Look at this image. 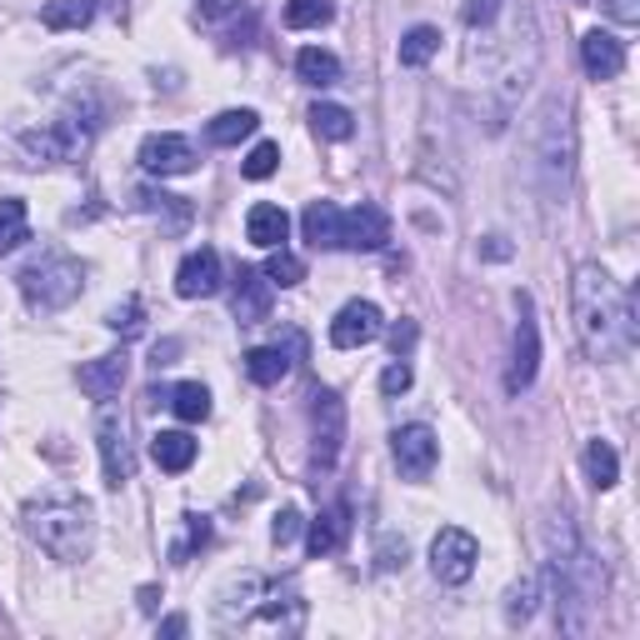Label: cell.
I'll return each instance as SVG.
<instances>
[{"label":"cell","mask_w":640,"mask_h":640,"mask_svg":"<svg viewBox=\"0 0 640 640\" xmlns=\"http://www.w3.org/2000/svg\"><path fill=\"white\" fill-rule=\"evenodd\" d=\"M26 530H30V540L56 560H86L90 550H96V510L80 496H70V490L30 500Z\"/></svg>","instance_id":"cell-4"},{"label":"cell","mask_w":640,"mask_h":640,"mask_svg":"<svg viewBox=\"0 0 640 640\" xmlns=\"http://www.w3.org/2000/svg\"><path fill=\"white\" fill-rule=\"evenodd\" d=\"M476 560H480L476 536L460 526H446L430 540V570H436L440 586H466V580L476 576Z\"/></svg>","instance_id":"cell-9"},{"label":"cell","mask_w":640,"mask_h":640,"mask_svg":"<svg viewBox=\"0 0 640 640\" xmlns=\"http://www.w3.org/2000/svg\"><path fill=\"white\" fill-rule=\"evenodd\" d=\"M140 316H146V306H140V300L130 296L126 306H116V310H110V320H106V326L116 330V336H136V330H140Z\"/></svg>","instance_id":"cell-36"},{"label":"cell","mask_w":640,"mask_h":640,"mask_svg":"<svg viewBox=\"0 0 640 640\" xmlns=\"http://www.w3.org/2000/svg\"><path fill=\"white\" fill-rule=\"evenodd\" d=\"M276 166H280V146H276V140H260L240 170H246V180H270V176H276Z\"/></svg>","instance_id":"cell-35"},{"label":"cell","mask_w":640,"mask_h":640,"mask_svg":"<svg viewBox=\"0 0 640 640\" xmlns=\"http://www.w3.org/2000/svg\"><path fill=\"white\" fill-rule=\"evenodd\" d=\"M80 286H86V270H80V260H70V256H46V260L20 270V296H26V306L40 310V316L66 310L70 300L80 296Z\"/></svg>","instance_id":"cell-6"},{"label":"cell","mask_w":640,"mask_h":640,"mask_svg":"<svg viewBox=\"0 0 640 640\" xmlns=\"http://www.w3.org/2000/svg\"><path fill=\"white\" fill-rule=\"evenodd\" d=\"M186 530H190V536H186V546H176V560H186L196 546H206V540H210V520L206 516H186Z\"/></svg>","instance_id":"cell-40"},{"label":"cell","mask_w":640,"mask_h":640,"mask_svg":"<svg viewBox=\"0 0 640 640\" xmlns=\"http://www.w3.org/2000/svg\"><path fill=\"white\" fill-rule=\"evenodd\" d=\"M586 476L596 490H610L620 480V456L610 450V440H590L586 446Z\"/></svg>","instance_id":"cell-28"},{"label":"cell","mask_w":640,"mask_h":640,"mask_svg":"<svg viewBox=\"0 0 640 640\" xmlns=\"http://www.w3.org/2000/svg\"><path fill=\"white\" fill-rule=\"evenodd\" d=\"M230 10H240V0H200V20H226Z\"/></svg>","instance_id":"cell-44"},{"label":"cell","mask_w":640,"mask_h":640,"mask_svg":"<svg viewBox=\"0 0 640 640\" xmlns=\"http://www.w3.org/2000/svg\"><path fill=\"white\" fill-rule=\"evenodd\" d=\"M406 556H410L406 536H380V546H376V570H396V566H406Z\"/></svg>","instance_id":"cell-37"},{"label":"cell","mask_w":640,"mask_h":640,"mask_svg":"<svg viewBox=\"0 0 640 640\" xmlns=\"http://www.w3.org/2000/svg\"><path fill=\"white\" fill-rule=\"evenodd\" d=\"M340 446H346V400L336 390H316L310 396V470L326 476L340 460Z\"/></svg>","instance_id":"cell-8"},{"label":"cell","mask_w":640,"mask_h":640,"mask_svg":"<svg viewBox=\"0 0 640 640\" xmlns=\"http://www.w3.org/2000/svg\"><path fill=\"white\" fill-rule=\"evenodd\" d=\"M216 626L220 630H280V636H296L306 626V606L300 596H280V586H270L266 576L246 570V576H230L216 596Z\"/></svg>","instance_id":"cell-3"},{"label":"cell","mask_w":640,"mask_h":640,"mask_svg":"<svg viewBox=\"0 0 640 640\" xmlns=\"http://www.w3.org/2000/svg\"><path fill=\"white\" fill-rule=\"evenodd\" d=\"M380 326H386V320H380V306H370V300H350V306L330 320V346L360 350V346H370V340L380 336Z\"/></svg>","instance_id":"cell-12"},{"label":"cell","mask_w":640,"mask_h":640,"mask_svg":"<svg viewBox=\"0 0 640 640\" xmlns=\"http://www.w3.org/2000/svg\"><path fill=\"white\" fill-rule=\"evenodd\" d=\"M230 316H236L240 326H256V320L270 316V280H266V270L240 266L236 296H230Z\"/></svg>","instance_id":"cell-16"},{"label":"cell","mask_w":640,"mask_h":640,"mask_svg":"<svg viewBox=\"0 0 640 640\" xmlns=\"http://www.w3.org/2000/svg\"><path fill=\"white\" fill-rule=\"evenodd\" d=\"M330 16H336L330 0H286V26L290 30H316V26H326Z\"/></svg>","instance_id":"cell-33"},{"label":"cell","mask_w":640,"mask_h":640,"mask_svg":"<svg viewBox=\"0 0 640 640\" xmlns=\"http://www.w3.org/2000/svg\"><path fill=\"white\" fill-rule=\"evenodd\" d=\"M266 280H270V286H280V290L300 286V280H306V260L290 256L286 246H276V250H270V260H266Z\"/></svg>","instance_id":"cell-32"},{"label":"cell","mask_w":640,"mask_h":640,"mask_svg":"<svg viewBox=\"0 0 640 640\" xmlns=\"http://www.w3.org/2000/svg\"><path fill=\"white\" fill-rule=\"evenodd\" d=\"M170 410H176L180 420H190V426H196V420L210 416V390L200 386V380H186V386L170 390Z\"/></svg>","instance_id":"cell-30"},{"label":"cell","mask_w":640,"mask_h":640,"mask_svg":"<svg viewBox=\"0 0 640 640\" xmlns=\"http://www.w3.org/2000/svg\"><path fill=\"white\" fill-rule=\"evenodd\" d=\"M550 586H556V626L566 636H590L600 620V600H606V570L600 560L580 546L570 516L560 510L550 520Z\"/></svg>","instance_id":"cell-2"},{"label":"cell","mask_w":640,"mask_h":640,"mask_svg":"<svg viewBox=\"0 0 640 640\" xmlns=\"http://www.w3.org/2000/svg\"><path fill=\"white\" fill-rule=\"evenodd\" d=\"M140 166L150 176H190L196 170V146L186 136H150L140 146Z\"/></svg>","instance_id":"cell-14"},{"label":"cell","mask_w":640,"mask_h":640,"mask_svg":"<svg viewBox=\"0 0 640 640\" xmlns=\"http://www.w3.org/2000/svg\"><path fill=\"white\" fill-rule=\"evenodd\" d=\"M90 16H96V0H50V6L40 10V26L46 30H80V26H90Z\"/></svg>","instance_id":"cell-26"},{"label":"cell","mask_w":640,"mask_h":640,"mask_svg":"<svg viewBox=\"0 0 640 640\" xmlns=\"http://www.w3.org/2000/svg\"><path fill=\"white\" fill-rule=\"evenodd\" d=\"M410 380H416V376H410V366H406V360H396V366H386V370H380V390H386V396H406V390H410Z\"/></svg>","instance_id":"cell-38"},{"label":"cell","mask_w":640,"mask_h":640,"mask_svg":"<svg viewBox=\"0 0 640 640\" xmlns=\"http://www.w3.org/2000/svg\"><path fill=\"white\" fill-rule=\"evenodd\" d=\"M30 240V216H26V200L6 196L0 200V256H10L16 246Z\"/></svg>","instance_id":"cell-25"},{"label":"cell","mask_w":640,"mask_h":640,"mask_svg":"<svg viewBox=\"0 0 640 640\" xmlns=\"http://www.w3.org/2000/svg\"><path fill=\"white\" fill-rule=\"evenodd\" d=\"M486 256H490V260H506V256H510L506 236H490V240H486Z\"/></svg>","instance_id":"cell-45"},{"label":"cell","mask_w":640,"mask_h":640,"mask_svg":"<svg viewBox=\"0 0 640 640\" xmlns=\"http://www.w3.org/2000/svg\"><path fill=\"white\" fill-rule=\"evenodd\" d=\"M300 230H306V240L316 250H340V210L330 200H316L306 210V220H300Z\"/></svg>","instance_id":"cell-22"},{"label":"cell","mask_w":640,"mask_h":640,"mask_svg":"<svg viewBox=\"0 0 640 640\" xmlns=\"http://www.w3.org/2000/svg\"><path fill=\"white\" fill-rule=\"evenodd\" d=\"M580 60H586V76L590 80H616L626 70V46H620L610 30H590L580 40Z\"/></svg>","instance_id":"cell-17"},{"label":"cell","mask_w":640,"mask_h":640,"mask_svg":"<svg viewBox=\"0 0 640 640\" xmlns=\"http://www.w3.org/2000/svg\"><path fill=\"white\" fill-rule=\"evenodd\" d=\"M246 236H250V246H260V250L286 246L290 216L280 206H270V200H260V206H250V216H246Z\"/></svg>","instance_id":"cell-19"},{"label":"cell","mask_w":640,"mask_h":640,"mask_svg":"<svg viewBox=\"0 0 640 640\" xmlns=\"http://www.w3.org/2000/svg\"><path fill=\"white\" fill-rule=\"evenodd\" d=\"M150 456H156V466H160V470L180 476V470L196 466V440H190L186 430H160V436L150 440Z\"/></svg>","instance_id":"cell-21"},{"label":"cell","mask_w":640,"mask_h":640,"mask_svg":"<svg viewBox=\"0 0 640 640\" xmlns=\"http://www.w3.org/2000/svg\"><path fill=\"white\" fill-rule=\"evenodd\" d=\"M346 526H350V510L346 506H330L320 510L316 520H310V536H306V550L310 556H330V550H340V540H346Z\"/></svg>","instance_id":"cell-20"},{"label":"cell","mask_w":640,"mask_h":640,"mask_svg":"<svg viewBox=\"0 0 640 640\" xmlns=\"http://www.w3.org/2000/svg\"><path fill=\"white\" fill-rule=\"evenodd\" d=\"M186 630H190V626H186V616H170L166 626H160V636H186Z\"/></svg>","instance_id":"cell-46"},{"label":"cell","mask_w":640,"mask_h":640,"mask_svg":"<svg viewBox=\"0 0 640 640\" xmlns=\"http://www.w3.org/2000/svg\"><path fill=\"white\" fill-rule=\"evenodd\" d=\"M410 346H416V320H396V326H390V350H396V360H406Z\"/></svg>","instance_id":"cell-41"},{"label":"cell","mask_w":640,"mask_h":640,"mask_svg":"<svg viewBox=\"0 0 640 640\" xmlns=\"http://www.w3.org/2000/svg\"><path fill=\"white\" fill-rule=\"evenodd\" d=\"M246 376L256 380V386H280V380L290 376V356L280 346H256L246 356Z\"/></svg>","instance_id":"cell-24"},{"label":"cell","mask_w":640,"mask_h":640,"mask_svg":"<svg viewBox=\"0 0 640 640\" xmlns=\"http://www.w3.org/2000/svg\"><path fill=\"white\" fill-rule=\"evenodd\" d=\"M310 126H316L320 140H350L356 136V116L346 106H316L310 110Z\"/></svg>","instance_id":"cell-31"},{"label":"cell","mask_w":640,"mask_h":640,"mask_svg":"<svg viewBox=\"0 0 640 640\" xmlns=\"http://www.w3.org/2000/svg\"><path fill=\"white\" fill-rule=\"evenodd\" d=\"M296 70H300V80H306V86H336V80H340V60L330 56V50H320V46L300 50Z\"/></svg>","instance_id":"cell-27"},{"label":"cell","mask_w":640,"mask_h":640,"mask_svg":"<svg viewBox=\"0 0 640 640\" xmlns=\"http://www.w3.org/2000/svg\"><path fill=\"white\" fill-rule=\"evenodd\" d=\"M536 180L546 200H560L570 186V160H576V130H570V106L566 96H550L536 116Z\"/></svg>","instance_id":"cell-5"},{"label":"cell","mask_w":640,"mask_h":640,"mask_svg":"<svg viewBox=\"0 0 640 640\" xmlns=\"http://www.w3.org/2000/svg\"><path fill=\"white\" fill-rule=\"evenodd\" d=\"M600 6H606L610 16L620 20V26H636V20H640V6H636V0H600Z\"/></svg>","instance_id":"cell-43"},{"label":"cell","mask_w":640,"mask_h":640,"mask_svg":"<svg viewBox=\"0 0 640 640\" xmlns=\"http://www.w3.org/2000/svg\"><path fill=\"white\" fill-rule=\"evenodd\" d=\"M496 10H500V0H466V10H460V16H466V26L476 30V26H490V20H496Z\"/></svg>","instance_id":"cell-42"},{"label":"cell","mask_w":640,"mask_h":640,"mask_svg":"<svg viewBox=\"0 0 640 640\" xmlns=\"http://www.w3.org/2000/svg\"><path fill=\"white\" fill-rule=\"evenodd\" d=\"M540 370V336H536V316H530V296H520V326H516V350H510V370H506V390L520 396L530 390Z\"/></svg>","instance_id":"cell-11"},{"label":"cell","mask_w":640,"mask_h":640,"mask_svg":"<svg viewBox=\"0 0 640 640\" xmlns=\"http://www.w3.org/2000/svg\"><path fill=\"white\" fill-rule=\"evenodd\" d=\"M126 356H100V360H86L80 366V390L96 400H116L120 386H126Z\"/></svg>","instance_id":"cell-18"},{"label":"cell","mask_w":640,"mask_h":640,"mask_svg":"<svg viewBox=\"0 0 640 640\" xmlns=\"http://www.w3.org/2000/svg\"><path fill=\"white\" fill-rule=\"evenodd\" d=\"M440 50V30L436 26H410L406 36H400V66H410V70H420L430 56Z\"/></svg>","instance_id":"cell-29"},{"label":"cell","mask_w":640,"mask_h":640,"mask_svg":"<svg viewBox=\"0 0 640 640\" xmlns=\"http://www.w3.org/2000/svg\"><path fill=\"white\" fill-rule=\"evenodd\" d=\"M156 600H160V590H156V586L140 590V606H146V610H156Z\"/></svg>","instance_id":"cell-47"},{"label":"cell","mask_w":640,"mask_h":640,"mask_svg":"<svg viewBox=\"0 0 640 640\" xmlns=\"http://www.w3.org/2000/svg\"><path fill=\"white\" fill-rule=\"evenodd\" d=\"M570 306H576V336L590 360H626L636 350V336H640L636 296L606 266H596V260L576 266Z\"/></svg>","instance_id":"cell-1"},{"label":"cell","mask_w":640,"mask_h":640,"mask_svg":"<svg viewBox=\"0 0 640 640\" xmlns=\"http://www.w3.org/2000/svg\"><path fill=\"white\" fill-rule=\"evenodd\" d=\"M256 126H260L256 110H220L206 126V136H210V146H240L246 136H256Z\"/></svg>","instance_id":"cell-23"},{"label":"cell","mask_w":640,"mask_h":640,"mask_svg":"<svg viewBox=\"0 0 640 640\" xmlns=\"http://www.w3.org/2000/svg\"><path fill=\"white\" fill-rule=\"evenodd\" d=\"M176 290L186 300L216 296V290H220V256H216V250H210V246L190 250V256L180 260V270H176Z\"/></svg>","instance_id":"cell-15"},{"label":"cell","mask_w":640,"mask_h":640,"mask_svg":"<svg viewBox=\"0 0 640 640\" xmlns=\"http://www.w3.org/2000/svg\"><path fill=\"white\" fill-rule=\"evenodd\" d=\"M296 536H300V510L286 506V510L276 516V526H270V540H276V546H290Z\"/></svg>","instance_id":"cell-39"},{"label":"cell","mask_w":640,"mask_h":640,"mask_svg":"<svg viewBox=\"0 0 640 640\" xmlns=\"http://www.w3.org/2000/svg\"><path fill=\"white\" fill-rule=\"evenodd\" d=\"M536 596H540V580L536 576L520 580V586L510 590V600H506V620H510V626H526L530 610H536Z\"/></svg>","instance_id":"cell-34"},{"label":"cell","mask_w":640,"mask_h":640,"mask_svg":"<svg viewBox=\"0 0 640 640\" xmlns=\"http://www.w3.org/2000/svg\"><path fill=\"white\" fill-rule=\"evenodd\" d=\"M390 450H396V466L406 480H426L440 460V440L430 426H400L396 436H390Z\"/></svg>","instance_id":"cell-10"},{"label":"cell","mask_w":640,"mask_h":640,"mask_svg":"<svg viewBox=\"0 0 640 640\" xmlns=\"http://www.w3.org/2000/svg\"><path fill=\"white\" fill-rule=\"evenodd\" d=\"M390 240V220L380 206L340 210V250H380Z\"/></svg>","instance_id":"cell-13"},{"label":"cell","mask_w":640,"mask_h":640,"mask_svg":"<svg viewBox=\"0 0 640 640\" xmlns=\"http://www.w3.org/2000/svg\"><path fill=\"white\" fill-rule=\"evenodd\" d=\"M96 440H100V470H106V486L120 490L130 476H136V440H130V416L116 406V400H100Z\"/></svg>","instance_id":"cell-7"}]
</instances>
